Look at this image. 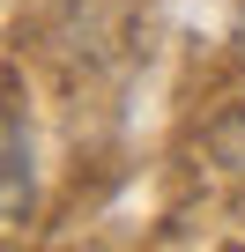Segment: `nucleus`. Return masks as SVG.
<instances>
[{
	"label": "nucleus",
	"instance_id": "obj_1",
	"mask_svg": "<svg viewBox=\"0 0 245 252\" xmlns=\"http://www.w3.org/2000/svg\"><path fill=\"white\" fill-rule=\"evenodd\" d=\"M30 200V163H23V134H15V119L0 111V215H15Z\"/></svg>",
	"mask_w": 245,
	"mask_h": 252
}]
</instances>
